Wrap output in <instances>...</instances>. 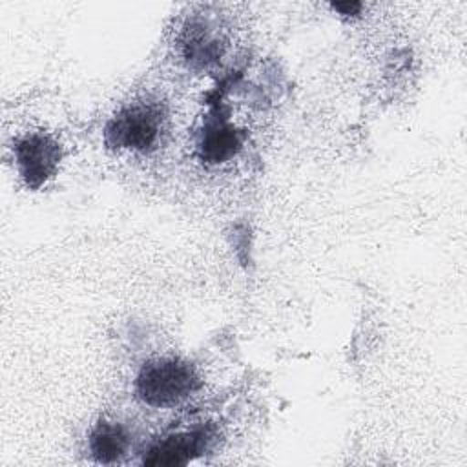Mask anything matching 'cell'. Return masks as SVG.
I'll list each match as a JSON object with an SVG mask.
<instances>
[{
  "label": "cell",
  "instance_id": "obj_1",
  "mask_svg": "<svg viewBox=\"0 0 467 467\" xmlns=\"http://www.w3.org/2000/svg\"><path fill=\"white\" fill-rule=\"evenodd\" d=\"M199 387L195 368L177 358H159L144 363L135 379V392L150 407H173Z\"/></svg>",
  "mask_w": 467,
  "mask_h": 467
},
{
  "label": "cell",
  "instance_id": "obj_2",
  "mask_svg": "<svg viewBox=\"0 0 467 467\" xmlns=\"http://www.w3.org/2000/svg\"><path fill=\"white\" fill-rule=\"evenodd\" d=\"M162 131V113L153 104H131L122 108L106 126V142L113 148L148 151Z\"/></svg>",
  "mask_w": 467,
  "mask_h": 467
},
{
  "label": "cell",
  "instance_id": "obj_3",
  "mask_svg": "<svg viewBox=\"0 0 467 467\" xmlns=\"http://www.w3.org/2000/svg\"><path fill=\"white\" fill-rule=\"evenodd\" d=\"M15 161L26 184L36 190L55 175L60 162V146L49 135L29 133L16 140Z\"/></svg>",
  "mask_w": 467,
  "mask_h": 467
},
{
  "label": "cell",
  "instance_id": "obj_4",
  "mask_svg": "<svg viewBox=\"0 0 467 467\" xmlns=\"http://www.w3.org/2000/svg\"><path fill=\"white\" fill-rule=\"evenodd\" d=\"M210 441L204 429L177 432L155 441L146 452L142 462L146 465H182L201 456Z\"/></svg>",
  "mask_w": 467,
  "mask_h": 467
},
{
  "label": "cell",
  "instance_id": "obj_5",
  "mask_svg": "<svg viewBox=\"0 0 467 467\" xmlns=\"http://www.w3.org/2000/svg\"><path fill=\"white\" fill-rule=\"evenodd\" d=\"M88 447L95 462L115 463L128 452L130 436L120 423L102 420L93 427Z\"/></svg>",
  "mask_w": 467,
  "mask_h": 467
},
{
  "label": "cell",
  "instance_id": "obj_6",
  "mask_svg": "<svg viewBox=\"0 0 467 467\" xmlns=\"http://www.w3.org/2000/svg\"><path fill=\"white\" fill-rule=\"evenodd\" d=\"M241 142V133L234 126L223 120H213L204 128L201 135L199 153L202 161L210 164H219L232 159L239 151Z\"/></svg>",
  "mask_w": 467,
  "mask_h": 467
},
{
  "label": "cell",
  "instance_id": "obj_7",
  "mask_svg": "<svg viewBox=\"0 0 467 467\" xmlns=\"http://www.w3.org/2000/svg\"><path fill=\"white\" fill-rule=\"evenodd\" d=\"M184 57L190 62L206 66L221 55L219 40L208 31V26L202 22H193L184 29L182 36Z\"/></svg>",
  "mask_w": 467,
  "mask_h": 467
},
{
  "label": "cell",
  "instance_id": "obj_8",
  "mask_svg": "<svg viewBox=\"0 0 467 467\" xmlns=\"http://www.w3.org/2000/svg\"><path fill=\"white\" fill-rule=\"evenodd\" d=\"M332 7L336 11H341L343 15H354L356 11L361 9V4H334Z\"/></svg>",
  "mask_w": 467,
  "mask_h": 467
}]
</instances>
